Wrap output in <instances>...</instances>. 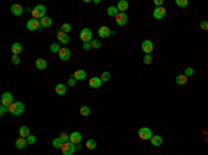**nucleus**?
<instances>
[{"mask_svg": "<svg viewBox=\"0 0 208 155\" xmlns=\"http://www.w3.org/2000/svg\"><path fill=\"white\" fill-rule=\"evenodd\" d=\"M193 74H194V69L192 68V67H187V68L184 69V75H186L187 78H189V76H192V75H193Z\"/></svg>", "mask_w": 208, "mask_h": 155, "instance_id": "38", "label": "nucleus"}, {"mask_svg": "<svg viewBox=\"0 0 208 155\" xmlns=\"http://www.w3.org/2000/svg\"><path fill=\"white\" fill-rule=\"evenodd\" d=\"M35 67H36L38 69H40V71H43V69L47 68V63H46L45 58H38L36 63H35Z\"/></svg>", "mask_w": 208, "mask_h": 155, "instance_id": "22", "label": "nucleus"}, {"mask_svg": "<svg viewBox=\"0 0 208 155\" xmlns=\"http://www.w3.org/2000/svg\"><path fill=\"white\" fill-rule=\"evenodd\" d=\"M71 76L75 78L76 81H83V79H86V71L85 69H76Z\"/></svg>", "mask_w": 208, "mask_h": 155, "instance_id": "15", "label": "nucleus"}, {"mask_svg": "<svg viewBox=\"0 0 208 155\" xmlns=\"http://www.w3.org/2000/svg\"><path fill=\"white\" fill-rule=\"evenodd\" d=\"M57 39H58V42H60L61 45H67V43L69 42L68 33H64L63 31H58V32H57Z\"/></svg>", "mask_w": 208, "mask_h": 155, "instance_id": "13", "label": "nucleus"}, {"mask_svg": "<svg viewBox=\"0 0 208 155\" xmlns=\"http://www.w3.org/2000/svg\"><path fill=\"white\" fill-rule=\"evenodd\" d=\"M11 63L14 64V65H20V63H21V58H20V56H13V57H11Z\"/></svg>", "mask_w": 208, "mask_h": 155, "instance_id": "36", "label": "nucleus"}, {"mask_svg": "<svg viewBox=\"0 0 208 155\" xmlns=\"http://www.w3.org/2000/svg\"><path fill=\"white\" fill-rule=\"evenodd\" d=\"M154 4H155V7H162L164 2L162 0H154Z\"/></svg>", "mask_w": 208, "mask_h": 155, "instance_id": "44", "label": "nucleus"}, {"mask_svg": "<svg viewBox=\"0 0 208 155\" xmlns=\"http://www.w3.org/2000/svg\"><path fill=\"white\" fill-rule=\"evenodd\" d=\"M11 13H13V15L20 17V15H22V13H24V9H22L21 4H13L11 6Z\"/></svg>", "mask_w": 208, "mask_h": 155, "instance_id": "19", "label": "nucleus"}, {"mask_svg": "<svg viewBox=\"0 0 208 155\" xmlns=\"http://www.w3.org/2000/svg\"><path fill=\"white\" fill-rule=\"evenodd\" d=\"M200 28L203 31H208V21H201L200 22Z\"/></svg>", "mask_w": 208, "mask_h": 155, "instance_id": "42", "label": "nucleus"}, {"mask_svg": "<svg viewBox=\"0 0 208 155\" xmlns=\"http://www.w3.org/2000/svg\"><path fill=\"white\" fill-rule=\"evenodd\" d=\"M166 15V10H165V7H155L154 9V11H153V17L155 18V20H162L164 17Z\"/></svg>", "mask_w": 208, "mask_h": 155, "instance_id": "8", "label": "nucleus"}, {"mask_svg": "<svg viewBox=\"0 0 208 155\" xmlns=\"http://www.w3.org/2000/svg\"><path fill=\"white\" fill-rule=\"evenodd\" d=\"M92 36H93V33H92V31L89 29V28H83V29L81 31V33H79V38H81V40L83 43H90L92 40H93Z\"/></svg>", "mask_w": 208, "mask_h": 155, "instance_id": "3", "label": "nucleus"}, {"mask_svg": "<svg viewBox=\"0 0 208 155\" xmlns=\"http://www.w3.org/2000/svg\"><path fill=\"white\" fill-rule=\"evenodd\" d=\"M97 147V141L93 140V139H90V140L86 141V148L88 150H94Z\"/></svg>", "mask_w": 208, "mask_h": 155, "instance_id": "29", "label": "nucleus"}, {"mask_svg": "<svg viewBox=\"0 0 208 155\" xmlns=\"http://www.w3.org/2000/svg\"><path fill=\"white\" fill-rule=\"evenodd\" d=\"M61 50V46L58 45V43H53V45H50V51L51 53H60Z\"/></svg>", "mask_w": 208, "mask_h": 155, "instance_id": "32", "label": "nucleus"}, {"mask_svg": "<svg viewBox=\"0 0 208 155\" xmlns=\"http://www.w3.org/2000/svg\"><path fill=\"white\" fill-rule=\"evenodd\" d=\"M6 112H10L9 107H4V105H2V107H0V114L3 115V114H6Z\"/></svg>", "mask_w": 208, "mask_h": 155, "instance_id": "43", "label": "nucleus"}, {"mask_svg": "<svg viewBox=\"0 0 208 155\" xmlns=\"http://www.w3.org/2000/svg\"><path fill=\"white\" fill-rule=\"evenodd\" d=\"M42 28L39 20H35V18H31L29 21H27V29L28 31H39Z\"/></svg>", "mask_w": 208, "mask_h": 155, "instance_id": "6", "label": "nucleus"}, {"mask_svg": "<svg viewBox=\"0 0 208 155\" xmlns=\"http://www.w3.org/2000/svg\"><path fill=\"white\" fill-rule=\"evenodd\" d=\"M90 46H92V49H100L101 47V43H100V40H92L90 42Z\"/></svg>", "mask_w": 208, "mask_h": 155, "instance_id": "35", "label": "nucleus"}, {"mask_svg": "<svg viewBox=\"0 0 208 155\" xmlns=\"http://www.w3.org/2000/svg\"><path fill=\"white\" fill-rule=\"evenodd\" d=\"M187 79H189V78H187L184 74L183 75H178V76L175 78V82H176V85H181V86H182V85H186L187 83Z\"/></svg>", "mask_w": 208, "mask_h": 155, "instance_id": "25", "label": "nucleus"}, {"mask_svg": "<svg viewBox=\"0 0 208 155\" xmlns=\"http://www.w3.org/2000/svg\"><path fill=\"white\" fill-rule=\"evenodd\" d=\"M61 151H63V155H74V152H75V144L71 143V141H67V143L63 144Z\"/></svg>", "mask_w": 208, "mask_h": 155, "instance_id": "5", "label": "nucleus"}, {"mask_svg": "<svg viewBox=\"0 0 208 155\" xmlns=\"http://www.w3.org/2000/svg\"><path fill=\"white\" fill-rule=\"evenodd\" d=\"M101 83H103V81L97 76L90 78V81H89V86H90L92 89H99V87L101 86Z\"/></svg>", "mask_w": 208, "mask_h": 155, "instance_id": "16", "label": "nucleus"}, {"mask_svg": "<svg viewBox=\"0 0 208 155\" xmlns=\"http://www.w3.org/2000/svg\"><path fill=\"white\" fill-rule=\"evenodd\" d=\"M79 112H81L82 116H89L90 115V108H89L88 105H82L81 110H79Z\"/></svg>", "mask_w": 208, "mask_h": 155, "instance_id": "28", "label": "nucleus"}, {"mask_svg": "<svg viewBox=\"0 0 208 155\" xmlns=\"http://www.w3.org/2000/svg\"><path fill=\"white\" fill-rule=\"evenodd\" d=\"M71 29H72V25L71 24H63L60 31H63L64 33H68V32H71Z\"/></svg>", "mask_w": 208, "mask_h": 155, "instance_id": "33", "label": "nucleus"}, {"mask_svg": "<svg viewBox=\"0 0 208 155\" xmlns=\"http://www.w3.org/2000/svg\"><path fill=\"white\" fill-rule=\"evenodd\" d=\"M46 7L43 6V4H38L35 9H32V13H31V15H32V18H35V20H42V18L46 17Z\"/></svg>", "mask_w": 208, "mask_h": 155, "instance_id": "2", "label": "nucleus"}, {"mask_svg": "<svg viewBox=\"0 0 208 155\" xmlns=\"http://www.w3.org/2000/svg\"><path fill=\"white\" fill-rule=\"evenodd\" d=\"M100 79H101L103 82H108L110 79H111V74H110L108 71H104L101 74V76H100Z\"/></svg>", "mask_w": 208, "mask_h": 155, "instance_id": "30", "label": "nucleus"}, {"mask_svg": "<svg viewBox=\"0 0 208 155\" xmlns=\"http://www.w3.org/2000/svg\"><path fill=\"white\" fill-rule=\"evenodd\" d=\"M142 50L144 54H151L154 50V45L151 40H144V42L142 43Z\"/></svg>", "mask_w": 208, "mask_h": 155, "instance_id": "10", "label": "nucleus"}, {"mask_svg": "<svg viewBox=\"0 0 208 155\" xmlns=\"http://www.w3.org/2000/svg\"><path fill=\"white\" fill-rule=\"evenodd\" d=\"M60 139L64 141V143H67V141H69V134L65 133V132H63V133H60Z\"/></svg>", "mask_w": 208, "mask_h": 155, "instance_id": "37", "label": "nucleus"}, {"mask_svg": "<svg viewBox=\"0 0 208 155\" xmlns=\"http://www.w3.org/2000/svg\"><path fill=\"white\" fill-rule=\"evenodd\" d=\"M118 13H119V11H118L117 6H110L108 9H107V14H108L110 17H114L115 18L118 15Z\"/></svg>", "mask_w": 208, "mask_h": 155, "instance_id": "27", "label": "nucleus"}, {"mask_svg": "<svg viewBox=\"0 0 208 155\" xmlns=\"http://www.w3.org/2000/svg\"><path fill=\"white\" fill-rule=\"evenodd\" d=\"M28 136H31L29 128H28V126H21V128H20V137L27 139Z\"/></svg>", "mask_w": 208, "mask_h": 155, "instance_id": "24", "label": "nucleus"}, {"mask_svg": "<svg viewBox=\"0 0 208 155\" xmlns=\"http://www.w3.org/2000/svg\"><path fill=\"white\" fill-rule=\"evenodd\" d=\"M139 137L142 139V140H151V137H153V132H151L150 128H140L139 129Z\"/></svg>", "mask_w": 208, "mask_h": 155, "instance_id": "4", "label": "nucleus"}, {"mask_svg": "<svg viewBox=\"0 0 208 155\" xmlns=\"http://www.w3.org/2000/svg\"><path fill=\"white\" fill-rule=\"evenodd\" d=\"M27 141H28V144H31V146H32V144L36 143V137L31 134V136H28V137H27Z\"/></svg>", "mask_w": 208, "mask_h": 155, "instance_id": "39", "label": "nucleus"}, {"mask_svg": "<svg viewBox=\"0 0 208 155\" xmlns=\"http://www.w3.org/2000/svg\"><path fill=\"white\" fill-rule=\"evenodd\" d=\"M76 82H78V81H76L75 78H72V76H71V78H69V79H68V86L74 87V86H75V85H76Z\"/></svg>", "mask_w": 208, "mask_h": 155, "instance_id": "41", "label": "nucleus"}, {"mask_svg": "<svg viewBox=\"0 0 208 155\" xmlns=\"http://www.w3.org/2000/svg\"><path fill=\"white\" fill-rule=\"evenodd\" d=\"M143 61H144V64H151L153 63V57H151L150 54H146L144 58H143Z\"/></svg>", "mask_w": 208, "mask_h": 155, "instance_id": "40", "label": "nucleus"}, {"mask_svg": "<svg viewBox=\"0 0 208 155\" xmlns=\"http://www.w3.org/2000/svg\"><path fill=\"white\" fill-rule=\"evenodd\" d=\"M69 141L74 144H79L82 141V134L79 132H74V133L69 134Z\"/></svg>", "mask_w": 208, "mask_h": 155, "instance_id": "14", "label": "nucleus"}, {"mask_svg": "<svg viewBox=\"0 0 208 155\" xmlns=\"http://www.w3.org/2000/svg\"><path fill=\"white\" fill-rule=\"evenodd\" d=\"M97 33H99V36H100V38L106 39V38H108V36L111 35V29H110L108 27H106V25H103V27H100V28H99V31H97Z\"/></svg>", "mask_w": 208, "mask_h": 155, "instance_id": "12", "label": "nucleus"}, {"mask_svg": "<svg viewBox=\"0 0 208 155\" xmlns=\"http://www.w3.org/2000/svg\"><path fill=\"white\" fill-rule=\"evenodd\" d=\"M175 3H176V6H179V7H187L189 6V0H176Z\"/></svg>", "mask_w": 208, "mask_h": 155, "instance_id": "34", "label": "nucleus"}, {"mask_svg": "<svg viewBox=\"0 0 208 155\" xmlns=\"http://www.w3.org/2000/svg\"><path fill=\"white\" fill-rule=\"evenodd\" d=\"M56 93H57L58 96H64L67 93V86L63 83H58L57 86H56Z\"/></svg>", "mask_w": 208, "mask_h": 155, "instance_id": "26", "label": "nucleus"}, {"mask_svg": "<svg viewBox=\"0 0 208 155\" xmlns=\"http://www.w3.org/2000/svg\"><path fill=\"white\" fill-rule=\"evenodd\" d=\"M2 105H4V107H10V105L13 104V94L11 93H9V92H4L3 94H2Z\"/></svg>", "mask_w": 208, "mask_h": 155, "instance_id": "7", "label": "nucleus"}, {"mask_svg": "<svg viewBox=\"0 0 208 155\" xmlns=\"http://www.w3.org/2000/svg\"><path fill=\"white\" fill-rule=\"evenodd\" d=\"M22 51V45H20L18 42H15L11 45V53L14 54V56H20Z\"/></svg>", "mask_w": 208, "mask_h": 155, "instance_id": "20", "label": "nucleus"}, {"mask_svg": "<svg viewBox=\"0 0 208 155\" xmlns=\"http://www.w3.org/2000/svg\"><path fill=\"white\" fill-rule=\"evenodd\" d=\"M9 111H10V114H13L14 116H18V115H22V114H24L25 107H24V104H22V103L14 101V103H13V104L9 107Z\"/></svg>", "mask_w": 208, "mask_h": 155, "instance_id": "1", "label": "nucleus"}, {"mask_svg": "<svg viewBox=\"0 0 208 155\" xmlns=\"http://www.w3.org/2000/svg\"><path fill=\"white\" fill-rule=\"evenodd\" d=\"M115 22H117L119 27H124L128 22V14L126 13H118V15L115 17Z\"/></svg>", "mask_w": 208, "mask_h": 155, "instance_id": "11", "label": "nucleus"}, {"mask_svg": "<svg viewBox=\"0 0 208 155\" xmlns=\"http://www.w3.org/2000/svg\"><path fill=\"white\" fill-rule=\"evenodd\" d=\"M27 146H28L27 139L20 137V139H17V140H15V148H17V150H24Z\"/></svg>", "mask_w": 208, "mask_h": 155, "instance_id": "17", "label": "nucleus"}, {"mask_svg": "<svg viewBox=\"0 0 208 155\" xmlns=\"http://www.w3.org/2000/svg\"><path fill=\"white\" fill-rule=\"evenodd\" d=\"M151 144H153L154 147H160L161 144H162V137L161 136H158V134H153V137H151Z\"/></svg>", "mask_w": 208, "mask_h": 155, "instance_id": "21", "label": "nucleus"}, {"mask_svg": "<svg viewBox=\"0 0 208 155\" xmlns=\"http://www.w3.org/2000/svg\"><path fill=\"white\" fill-rule=\"evenodd\" d=\"M117 9L119 13H125L128 9H129V3H128L126 0H119L117 4Z\"/></svg>", "mask_w": 208, "mask_h": 155, "instance_id": "18", "label": "nucleus"}, {"mask_svg": "<svg viewBox=\"0 0 208 155\" xmlns=\"http://www.w3.org/2000/svg\"><path fill=\"white\" fill-rule=\"evenodd\" d=\"M40 25H42V28H50L53 25V20L50 17H45L40 20Z\"/></svg>", "mask_w": 208, "mask_h": 155, "instance_id": "23", "label": "nucleus"}, {"mask_svg": "<svg viewBox=\"0 0 208 155\" xmlns=\"http://www.w3.org/2000/svg\"><path fill=\"white\" fill-rule=\"evenodd\" d=\"M58 58H60L61 61H68L69 58H71V50L67 47H61L60 53H58Z\"/></svg>", "mask_w": 208, "mask_h": 155, "instance_id": "9", "label": "nucleus"}, {"mask_svg": "<svg viewBox=\"0 0 208 155\" xmlns=\"http://www.w3.org/2000/svg\"><path fill=\"white\" fill-rule=\"evenodd\" d=\"M63 144H64V141L61 140L60 137H57V139H54V140H53V147H54V148H61V147H63Z\"/></svg>", "mask_w": 208, "mask_h": 155, "instance_id": "31", "label": "nucleus"}, {"mask_svg": "<svg viewBox=\"0 0 208 155\" xmlns=\"http://www.w3.org/2000/svg\"><path fill=\"white\" fill-rule=\"evenodd\" d=\"M82 47H83L85 51H88V50H90V49H92V46H90V43H83V46H82Z\"/></svg>", "mask_w": 208, "mask_h": 155, "instance_id": "45", "label": "nucleus"}]
</instances>
